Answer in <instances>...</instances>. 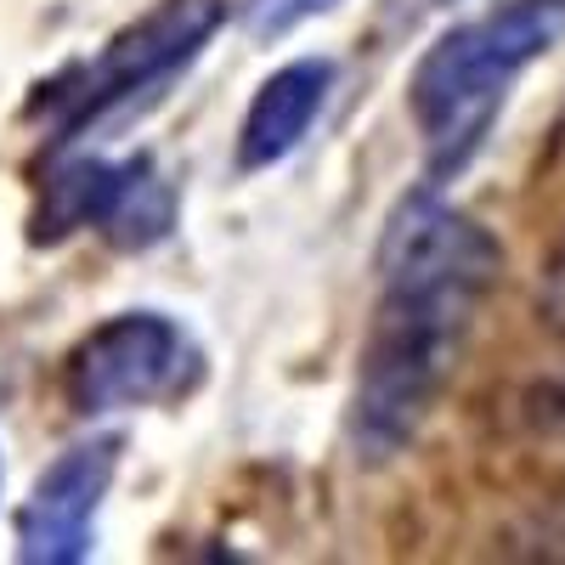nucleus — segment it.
I'll return each instance as SVG.
<instances>
[{
  "mask_svg": "<svg viewBox=\"0 0 565 565\" xmlns=\"http://www.w3.org/2000/svg\"><path fill=\"white\" fill-rule=\"evenodd\" d=\"M119 469V441H85L68 447L45 476L34 481V498L18 514V554L29 565H74L90 554V526L114 487Z\"/></svg>",
  "mask_w": 565,
  "mask_h": 565,
  "instance_id": "5",
  "label": "nucleus"
},
{
  "mask_svg": "<svg viewBox=\"0 0 565 565\" xmlns=\"http://www.w3.org/2000/svg\"><path fill=\"white\" fill-rule=\"evenodd\" d=\"M199 345L181 334V322L159 311H125L79 340L68 362V396L79 413L175 402L199 385Z\"/></svg>",
  "mask_w": 565,
  "mask_h": 565,
  "instance_id": "3",
  "label": "nucleus"
},
{
  "mask_svg": "<svg viewBox=\"0 0 565 565\" xmlns=\"http://www.w3.org/2000/svg\"><path fill=\"white\" fill-rule=\"evenodd\" d=\"M498 238L436 199V186H418L396 204L380 244V306L356 373V447L367 458H391L424 430L487 295L498 289Z\"/></svg>",
  "mask_w": 565,
  "mask_h": 565,
  "instance_id": "1",
  "label": "nucleus"
},
{
  "mask_svg": "<svg viewBox=\"0 0 565 565\" xmlns=\"http://www.w3.org/2000/svg\"><path fill=\"white\" fill-rule=\"evenodd\" d=\"M221 29V0H159V7L130 23L125 34L108 40V52L97 63H85L74 79L52 85V114L74 130L85 119L108 114L114 103L141 97L148 85L170 79L181 63L199 57V45Z\"/></svg>",
  "mask_w": 565,
  "mask_h": 565,
  "instance_id": "4",
  "label": "nucleus"
},
{
  "mask_svg": "<svg viewBox=\"0 0 565 565\" xmlns=\"http://www.w3.org/2000/svg\"><path fill=\"white\" fill-rule=\"evenodd\" d=\"M340 0H249V34L255 40H271V34H289V29H300L306 18H317V12H334Z\"/></svg>",
  "mask_w": 565,
  "mask_h": 565,
  "instance_id": "7",
  "label": "nucleus"
},
{
  "mask_svg": "<svg viewBox=\"0 0 565 565\" xmlns=\"http://www.w3.org/2000/svg\"><path fill=\"white\" fill-rule=\"evenodd\" d=\"M548 311H554V322L565 328V249H559V260H554V277H548Z\"/></svg>",
  "mask_w": 565,
  "mask_h": 565,
  "instance_id": "8",
  "label": "nucleus"
},
{
  "mask_svg": "<svg viewBox=\"0 0 565 565\" xmlns=\"http://www.w3.org/2000/svg\"><path fill=\"white\" fill-rule=\"evenodd\" d=\"M543 418L565 430V373H559V380H548V391H543Z\"/></svg>",
  "mask_w": 565,
  "mask_h": 565,
  "instance_id": "9",
  "label": "nucleus"
},
{
  "mask_svg": "<svg viewBox=\"0 0 565 565\" xmlns=\"http://www.w3.org/2000/svg\"><path fill=\"white\" fill-rule=\"evenodd\" d=\"M559 40H565V0H498L481 18L452 23L418 57L407 108L436 181L458 175L481 153L509 85L537 57H548Z\"/></svg>",
  "mask_w": 565,
  "mask_h": 565,
  "instance_id": "2",
  "label": "nucleus"
},
{
  "mask_svg": "<svg viewBox=\"0 0 565 565\" xmlns=\"http://www.w3.org/2000/svg\"><path fill=\"white\" fill-rule=\"evenodd\" d=\"M328 85H334V63L328 57H300L289 68H277L244 114L238 130V164L244 170H271L277 159H289L306 130L317 125L322 103H328Z\"/></svg>",
  "mask_w": 565,
  "mask_h": 565,
  "instance_id": "6",
  "label": "nucleus"
}]
</instances>
